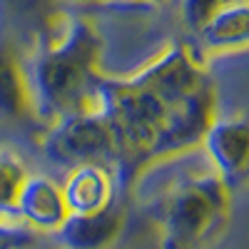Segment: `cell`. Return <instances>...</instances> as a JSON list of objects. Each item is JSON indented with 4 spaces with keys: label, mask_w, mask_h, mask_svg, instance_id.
<instances>
[{
    "label": "cell",
    "mask_w": 249,
    "mask_h": 249,
    "mask_svg": "<svg viewBox=\"0 0 249 249\" xmlns=\"http://www.w3.org/2000/svg\"><path fill=\"white\" fill-rule=\"evenodd\" d=\"M102 40L88 15L68 10L62 23L43 40L25 48V72L35 110L43 124L97 110L102 70Z\"/></svg>",
    "instance_id": "obj_2"
},
{
    "label": "cell",
    "mask_w": 249,
    "mask_h": 249,
    "mask_svg": "<svg viewBox=\"0 0 249 249\" xmlns=\"http://www.w3.org/2000/svg\"><path fill=\"white\" fill-rule=\"evenodd\" d=\"M160 3H167V0H144V5H160Z\"/></svg>",
    "instance_id": "obj_17"
},
{
    "label": "cell",
    "mask_w": 249,
    "mask_h": 249,
    "mask_svg": "<svg viewBox=\"0 0 249 249\" xmlns=\"http://www.w3.org/2000/svg\"><path fill=\"white\" fill-rule=\"evenodd\" d=\"M0 124L18 130H43L25 72V45L0 25Z\"/></svg>",
    "instance_id": "obj_5"
},
{
    "label": "cell",
    "mask_w": 249,
    "mask_h": 249,
    "mask_svg": "<svg viewBox=\"0 0 249 249\" xmlns=\"http://www.w3.org/2000/svg\"><path fill=\"white\" fill-rule=\"evenodd\" d=\"M68 204L62 197V187L48 175H33L25 179L18 199V219L33 230L53 234L68 217Z\"/></svg>",
    "instance_id": "obj_9"
},
{
    "label": "cell",
    "mask_w": 249,
    "mask_h": 249,
    "mask_svg": "<svg viewBox=\"0 0 249 249\" xmlns=\"http://www.w3.org/2000/svg\"><path fill=\"white\" fill-rule=\"evenodd\" d=\"M60 5H65V8H85V5H97V3H105V0H57Z\"/></svg>",
    "instance_id": "obj_15"
},
{
    "label": "cell",
    "mask_w": 249,
    "mask_h": 249,
    "mask_svg": "<svg viewBox=\"0 0 249 249\" xmlns=\"http://www.w3.org/2000/svg\"><path fill=\"white\" fill-rule=\"evenodd\" d=\"M130 199H115L110 207L90 214H68L55 234L62 249H107L120 237L127 219Z\"/></svg>",
    "instance_id": "obj_7"
},
{
    "label": "cell",
    "mask_w": 249,
    "mask_h": 249,
    "mask_svg": "<svg viewBox=\"0 0 249 249\" xmlns=\"http://www.w3.org/2000/svg\"><path fill=\"white\" fill-rule=\"evenodd\" d=\"M30 177L25 160L13 147H0V219H18V199Z\"/></svg>",
    "instance_id": "obj_12"
},
{
    "label": "cell",
    "mask_w": 249,
    "mask_h": 249,
    "mask_svg": "<svg viewBox=\"0 0 249 249\" xmlns=\"http://www.w3.org/2000/svg\"><path fill=\"white\" fill-rule=\"evenodd\" d=\"M105 3H110V0H105ZM117 3H135V5H144V0H117Z\"/></svg>",
    "instance_id": "obj_16"
},
{
    "label": "cell",
    "mask_w": 249,
    "mask_h": 249,
    "mask_svg": "<svg viewBox=\"0 0 249 249\" xmlns=\"http://www.w3.org/2000/svg\"><path fill=\"white\" fill-rule=\"evenodd\" d=\"M70 8L57 0H0V25L10 30L25 48L48 37Z\"/></svg>",
    "instance_id": "obj_10"
},
{
    "label": "cell",
    "mask_w": 249,
    "mask_h": 249,
    "mask_svg": "<svg viewBox=\"0 0 249 249\" xmlns=\"http://www.w3.org/2000/svg\"><path fill=\"white\" fill-rule=\"evenodd\" d=\"M224 5H230V0H179L182 20L195 35H199L202 28L210 23Z\"/></svg>",
    "instance_id": "obj_14"
},
{
    "label": "cell",
    "mask_w": 249,
    "mask_h": 249,
    "mask_svg": "<svg viewBox=\"0 0 249 249\" xmlns=\"http://www.w3.org/2000/svg\"><path fill=\"white\" fill-rule=\"evenodd\" d=\"M70 214H90L110 207L115 199H127L117 190L115 175L107 164L88 162L70 167L65 179L60 182Z\"/></svg>",
    "instance_id": "obj_8"
},
{
    "label": "cell",
    "mask_w": 249,
    "mask_h": 249,
    "mask_svg": "<svg viewBox=\"0 0 249 249\" xmlns=\"http://www.w3.org/2000/svg\"><path fill=\"white\" fill-rule=\"evenodd\" d=\"M230 3H249V0H230Z\"/></svg>",
    "instance_id": "obj_18"
},
{
    "label": "cell",
    "mask_w": 249,
    "mask_h": 249,
    "mask_svg": "<svg viewBox=\"0 0 249 249\" xmlns=\"http://www.w3.org/2000/svg\"><path fill=\"white\" fill-rule=\"evenodd\" d=\"M232 187L212 167L184 170L155 190L144 207L160 227L162 249H204L230 224Z\"/></svg>",
    "instance_id": "obj_3"
},
{
    "label": "cell",
    "mask_w": 249,
    "mask_h": 249,
    "mask_svg": "<svg viewBox=\"0 0 249 249\" xmlns=\"http://www.w3.org/2000/svg\"><path fill=\"white\" fill-rule=\"evenodd\" d=\"M97 110L115 132V182L122 197L155 164L199 147L217 117V85L190 43L164 45L130 75H107L100 82Z\"/></svg>",
    "instance_id": "obj_1"
},
{
    "label": "cell",
    "mask_w": 249,
    "mask_h": 249,
    "mask_svg": "<svg viewBox=\"0 0 249 249\" xmlns=\"http://www.w3.org/2000/svg\"><path fill=\"white\" fill-rule=\"evenodd\" d=\"M210 167L237 190L249 182V117H214L202 144Z\"/></svg>",
    "instance_id": "obj_6"
},
{
    "label": "cell",
    "mask_w": 249,
    "mask_h": 249,
    "mask_svg": "<svg viewBox=\"0 0 249 249\" xmlns=\"http://www.w3.org/2000/svg\"><path fill=\"white\" fill-rule=\"evenodd\" d=\"M43 237L20 219H0V249H35Z\"/></svg>",
    "instance_id": "obj_13"
},
{
    "label": "cell",
    "mask_w": 249,
    "mask_h": 249,
    "mask_svg": "<svg viewBox=\"0 0 249 249\" xmlns=\"http://www.w3.org/2000/svg\"><path fill=\"white\" fill-rule=\"evenodd\" d=\"M199 50L227 53L249 48V3L224 5L197 35Z\"/></svg>",
    "instance_id": "obj_11"
},
{
    "label": "cell",
    "mask_w": 249,
    "mask_h": 249,
    "mask_svg": "<svg viewBox=\"0 0 249 249\" xmlns=\"http://www.w3.org/2000/svg\"><path fill=\"white\" fill-rule=\"evenodd\" d=\"M37 142L45 160H50L62 170L88 162L107 164L110 170L115 167L117 157L115 132L107 117L100 110L65 115L43 124V130L37 132Z\"/></svg>",
    "instance_id": "obj_4"
}]
</instances>
